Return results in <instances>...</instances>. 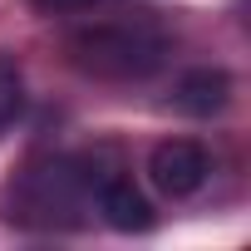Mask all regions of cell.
Returning a JSON list of instances; mask_svg holds the SVG:
<instances>
[{"label":"cell","instance_id":"cell-1","mask_svg":"<svg viewBox=\"0 0 251 251\" xmlns=\"http://www.w3.org/2000/svg\"><path fill=\"white\" fill-rule=\"evenodd\" d=\"M69 59L94 79H148L168 59V35L153 20H99L69 35Z\"/></svg>","mask_w":251,"mask_h":251},{"label":"cell","instance_id":"cell-2","mask_svg":"<svg viewBox=\"0 0 251 251\" xmlns=\"http://www.w3.org/2000/svg\"><path fill=\"white\" fill-rule=\"evenodd\" d=\"M207 173H212V163H207L202 143H192V138H163L148 158V177L163 197H192L207 182Z\"/></svg>","mask_w":251,"mask_h":251},{"label":"cell","instance_id":"cell-3","mask_svg":"<svg viewBox=\"0 0 251 251\" xmlns=\"http://www.w3.org/2000/svg\"><path fill=\"white\" fill-rule=\"evenodd\" d=\"M94 197H99V212H103V222H108L113 231H148V226H153V207H148V197H143L128 177L108 173Z\"/></svg>","mask_w":251,"mask_h":251},{"label":"cell","instance_id":"cell-4","mask_svg":"<svg viewBox=\"0 0 251 251\" xmlns=\"http://www.w3.org/2000/svg\"><path fill=\"white\" fill-rule=\"evenodd\" d=\"M173 103L182 113H192V118H212V113H222L231 103V74L226 69H192V74L177 79Z\"/></svg>","mask_w":251,"mask_h":251},{"label":"cell","instance_id":"cell-5","mask_svg":"<svg viewBox=\"0 0 251 251\" xmlns=\"http://www.w3.org/2000/svg\"><path fill=\"white\" fill-rule=\"evenodd\" d=\"M25 108V79H20V64L0 54V128L15 123Z\"/></svg>","mask_w":251,"mask_h":251},{"label":"cell","instance_id":"cell-6","mask_svg":"<svg viewBox=\"0 0 251 251\" xmlns=\"http://www.w3.org/2000/svg\"><path fill=\"white\" fill-rule=\"evenodd\" d=\"M40 10H50V15H64V10H89L94 0H35Z\"/></svg>","mask_w":251,"mask_h":251}]
</instances>
